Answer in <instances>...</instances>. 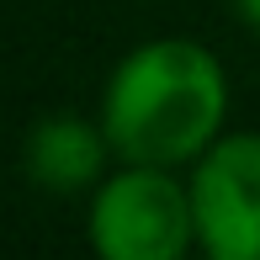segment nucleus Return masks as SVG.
Instances as JSON below:
<instances>
[{
	"mask_svg": "<svg viewBox=\"0 0 260 260\" xmlns=\"http://www.w3.org/2000/svg\"><path fill=\"white\" fill-rule=\"evenodd\" d=\"M229 112L223 64L191 38H154L117 64L101 101V127L127 165L202 159Z\"/></svg>",
	"mask_w": 260,
	"mask_h": 260,
	"instance_id": "1",
	"label": "nucleus"
},
{
	"mask_svg": "<svg viewBox=\"0 0 260 260\" xmlns=\"http://www.w3.org/2000/svg\"><path fill=\"white\" fill-rule=\"evenodd\" d=\"M197 239V202L165 165H127L96 186L90 244L101 260H186Z\"/></svg>",
	"mask_w": 260,
	"mask_h": 260,
	"instance_id": "2",
	"label": "nucleus"
},
{
	"mask_svg": "<svg viewBox=\"0 0 260 260\" xmlns=\"http://www.w3.org/2000/svg\"><path fill=\"white\" fill-rule=\"evenodd\" d=\"M197 239L212 255L260 260V133H234L202 154L191 181Z\"/></svg>",
	"mask_w": 260,
	"mask_h": 260,
	"instance_id": "3",
	"label": "nucleus"
},
{
	"mask_svg": "<svg viewBox=\"0 0 260 260\" xmlns=\"http://www.w3.org/2000/svg\"><path fill=\"white\" fill-rule=\"evenodd\" d=\"M106 149H112L106 127H90L80 117H48L27 133V175L43 191H85L101 181Z\"/></svg>",
	"mask_w": 260,
	"mask_h": 260,
	"instance_id": "4",
	"label": "nucleus"
},
{
	"mask_svg": "<svg viewBox=\"0 0 260 260\" xmlns=\"http://www.w3.org/2000/svg\"><path fill=\"white\" fill-rule=\"evenodd\" d=\"M234 6H239V16L250 21V27H260V0H234Z\"/></svg>",
	"mask_w": 260,
	"mask_h": 260,
	"instance_id": "5",
	"label": "nucleus"
},
{
	"mask_svg": "<svg viewBox=\"0 0 260 260\" xmlns=\"http://www.w3.org/2000/svg\"><path fill=\"white\" fill-rule=\"evenodd\" d=\"M207 260H229V255H212V250H207Z\"/></svg>",
	"mask_w": 260,
	"mask_h": 260,
	"instance_id": "6",
	"label": "nucleus"
}]
</instances>
